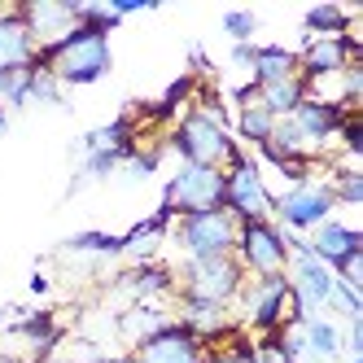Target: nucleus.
Listing matches in <instances>:
<instances>
[{
  "mask_svg": "<svg viewBox=\"0 0 363 363\" xmlns=\"http://www.w3.org/2000/svg\"><path fill=\"white\" fill-rule=\"evenodd\" d=\"M328 193H333V201H337V206H363V175H359V171H342V175H333Z\"/></svg>",
  "mask_w": 363,
  "mask_h": 363,
  "instance_id": "nucleus-26",
  "label": "nucleus"
},
{
  "mask_svg": "<svg viewBox=\"0 0 363 363\" xmlns=\"http://www.w3.org/2000/svg\"><path fill=\"white\" fill-rule=\"evenodd\" d=\"M346 114H350V106H342V101H324V96H302V106L289 114L294 118V127L302 132V140L311 145V153H315L320 145H328L337 132H342V123H346Z\"/></svg>",
  "mask_w": 363,
  "mask_h": 363,
  "instance_id": "nucleus-13",
  "label": "nucleus"
},
{
  "mask_svg": "<svg viewBox=\"0 0 363 363\" xmlns=\"http://www.w3.org/2000/svg\"><path fill=\"white\" fill-rule=\"evenodd\" d=\"M179 284H184V298L189 302H211V306H223L237 302L241 289H245V272L232 254H219V258H184L179 267Z\"/></svg>",
  "mask_w": 363,
  "mask_h": 363,
  "instance_id": "nucleus-4",
  "label": "nucleus"
},
{
  "mask_svg": "<svg viewBox=\"0 0 363 363\" xmlns=\"http://www.w3.org/2000/svg\"><path fill=\"white\" fill-rule=\"evenodd\" d=\"M132 363H206V342L193 337L179 320H171L162 333L145 337V342L136 346Z\"/></svg>",
  "mask_w": 363,
  "mask_h": 363,
  "instance_id": "nucleus-11",
  "label": "nucleus"
},
{
  "mask_svg": "<svg viewBox=\"0 0 363 363\" xmlns=\"http://www.w3.org/2000/svg\"><path fill=\"white\" fill-rule=\"evenodd\" d=\"M272 127H276V118L254 101V88H245L241 92V110H237V132H241V140H250V145L263 149L272 140Z\"/></svg>",
  "mask_w": 363,
  "mask_h": 363,
  "instance_id": "nucleus-19",
  "label": "nucleus"
},
{
  "mask_svg": "<svg viewBox=\"0 0 363 363\" xmlns=\"http://www.w3.org/2000/svg\"><path fill=\"white\" fill-rule=\"evenodd\" d=\"M110 9L118 18H132V13H149L153 5H149V0H110Z\"/></svg>",
  "mask_w": 363,
  "mask_h": 363,
  "instance_id": "nucleus-29",
  "label": "nucleus"
},
{
  "mask_svg": "<svg viewBox=\"0 0 363 363\" xmlns=\"http://www.w3.org/2000/svg\"><path fill=\"white\" fill-rule=\"evenodd\" d=\"M302 333V346H306V359H315V363H328V359H342V324H337L333 315H311L298 324Z\"/></svg>",
  "mask_w": 363,
  "mask_h": 363,
  "instance_id": "nucleus-17",
  "label": "nucleus"
},
{
  "mask_svg": "<svg viewBox=\"0 0 363 363\" xmlns=\"http://www.w3.org/2000/svg\"><path fill=\"white\" fill-rule=\"evenodd\" d=\"M359 57V40L354 35H328V40H306L302 53H298V79L306 84H320V79H337L346 66H354Z\"/></svg>",
  "mask_w": 363,
  "mask_h": 363,
  "instance_id": "nucleus-10",
  "label": "nucleus"
},
{
  "mask_svg": "<svg viewBox=\"0 0 363 363\" xmlns=\"http://www.w3.org/2000/svg\"><path fill=\"white\" fill-rule=\"evenodd\" d=\"M333 193L328 184H315V179H302L289 193H280L272 206V223L289 237H302V232H315L324 219H333Z\"/></svg>",
  "mask_w": 363,
  "mask_h": 363,
  "instance_id": "nucleus-8",
  "label": "nucleus"
},
{
  "mask_svg": "<svg viewBox=\"0 0 363 363\" xmlns=\"http://www.w3.org/2000/svg\"><path fill=\"white\" fill-rule=\"evenodd\" d=\"M206 363H254V346L232 342V346H223V350H215V354H206Z\"/></svg>",
  "mask_w": 363,
  "mask_h": 363,
  "instance_id": "nucleus-28",
  "label": "nucleus"
},
{
  "mask_svg": "<svg viewBox=\"0 0 363 363\" xmlns=\"http://www.w3.org/2000/svg\"><path fill=\"white\" fill-rule=\"evenodd\" d=\"M250 62H254V44H232V66L250 70Z\"/></svg>",
  "mask_w": 363,
  "mask_h": 363,
  "instance_id": "nucleus-30",
  "label": "nucleus"
},
{
  "mask_svg": "<svg viewBox=\"0 0 363 363\" xmlns=\"http://www.w3.org/2000/svg\"><path fill=\"white\" fill-rule=\"evenodd\" d=\"M302 22H306L311 40H328V35H350L354 13L342 9V5H315V9H306V13H302Z\"/></svg>",
  "mask_w": 363,
  "mask_h": 363,
  "instance_id": "nucleus-20",
  "label": "nucleus"
},
{
  "mask_svg": "<svg viewBox=\"0 0 363 363\" xmlns=\"http://www.w3.org/2000/svg\"><path fill=\"white\" fill-rule=\"evenodd\" d=\"M171 237L184 250V258H219V254H232V245H237V219L223 206L219 211H197V215L175 219Z\"/></svg>",
  "mask_w": 363,
  "mask_h": 363,
  "instance_id": "nucleus-7",
  "label": "nucleus"
},
{
  "mask_svg": "<svg viewBox=\"0 0 363 363\" xmlns=\"http://www.w3.org/2000/svg\"><path fill=\"white\" fill-rule=\"evenodd\" d=\"M306 245H311V254H315L324 267H333V272H342L350 258L363 254L359 228H350V223H342V219H324V223L306 237Z\"/></svg>",
  "mask_w": 363,
  "mask_h": 363,
  "instance_id": "nucleus-14",
  "label": "nucleus"
},
{
  "mask_svg": "<svg viewBox=\"0 0 363 363\" xmlns=\"http://www.w3.org/2000/svg\"><path fill=\"white\" fill-rule=\"evenodd\" d=\"M162 206L175 219L197 215V211H219L223 206V171L219 167L179 162V171L167 179V189H162Z\"/></svg>",
  "mask_w": 363,
  "mask_h": 363,
  "instance_id": "nucleus-6",
  "label": "nucleus"
},
{
  "mask_svg": "<svg viewBox=\"0 0 363 363\" xmlns=\"http://www.w3.org/2000/svg\"><path fill=\"white\" fill-rule=\"evenodd\" d=\"M254 363H294V359H289V350H284V342H280V333L263 337V342L254 346Z\"/></svg>",
  "mask_w": 363,
  "mask_h": 363,
  "instance_id": "nucleus-27",
  "label": "nucleus"
},
{
  "mask_svg": "<svg viewBox=\"0 0 363 363\" xmlns=\"http://www.w3.org/2000/svg\"><path fill=\"white\" fill-rule=\"evenodd\" d=\"M31 62H35V40L27 22L18 18V9H0V74L27 70Z\"/></svg>",
  "mask_w": 363,
  "mask_h": 363,
  "instance_id": "nucleus-15",
  "label": "nucleus"
},
{
  "mask_svg": "<svg viewBox=\"0 0 363 363\" xmlns=\"http://www.w3.org/2000/svg\"><path fill=\"white\" fill-rule=\"evenodd\" d=\"M127 289H132L136 298H158V294H167V289H175V276L167 272V267H158V263H140L132 276H127Z\"/></svg>",
  "mask_w": 363,
  "mask_h": 363,
  "instance_id": "nucleus-21",
  "label": "nucleus"
},
{
  "mask_svg": "<svg viewBox=\"0 0 363 363\" xmlns=\"http://www.w3.org/2000/svg\"><path fill=\"white\" fill-rule=\"evenodd\" d=\"M298 74V53L284 44H254V62H250V84L263 88V84H280V79H294Z\"/></svg>",
  "mask_w": 363,
  "mask_h": 363,
  "instance_id": "nucleus-16",
  "label": "nucleus"
},
{
  "mask_svg": "<svg viewBox=\"0 0 363 363\" xmlns=\"http://www.w3.org/2000/svg\"><path fill=\"white\" fill-rule=\"evenodd\" d=\"M18 18L27 22V31L35 40V53L53 48L57 40H66L79 22H74V0H31V5H18Z\"/></svg>",
  "mask_w": 363,
  "mask_h": 363,
  "instance_id": "nucleus-12",
  "label": "nucleus"
},
{
  "mask_svg": "<svg viewBox=\"0 0 363 363\" xmlns=\"http://www.w3.org/2000/svg\"><path fill=\"white\" fill-rule=\"evenodd\" d=\"M232 258L241 263L245 276H280L289 267V237L272 223V219H254V223H237V245Z\"/></svg>",
  "mask_w": 363,
  "mask_h": 363,
  "instance_id": "nucleus-5",
  "label": "nucleus"
},
{
  "mask_svg": "<svg viewBox=\"0 0 363 363\" xmlns=\"http://www.w3.org/2000/svg\"><path fill=\"white\" fill-rule=\"evenodd\" d=\"M158 162H162V149H132L118 171L132 179V184H140V179H149L153 171H158Z\"/></svg>",
  "mask_w": 363,
  "mask_h": 363,
  "instance_id": "nucleus-25",
  "label": "nucleus"
},
{
  "mask_svg": "<svg viewBox=\"0 0 363 363\" xmlns=\"http://www.w3.org/2000/svg\"><path fill=\"white\" fill-rule=\"evenodd\" d=\"M241 298H245V320L254 333L272 337L280 328H289V276L284 272L280 276H254L241 289Z\"/></svg>",
  "mask_w": 363,
  "mask_h": 363,
  "instance_id": "nucleus-9",
  "label": "nucleus"
},
{
  "mask_svg": "<svg viewBox=\"0 0 363 363\" xmlns=\"http://www.w3.org/2000/svg\"><path fill=\"white\" fill-rule=\"evenodd\" d=\"M250 88H254V84H250ZM302 96H306V84L298 79V74H294V79H280V84L254 88V101H258V106H263L272 118H289V114L302 106Z\"/></svg>",
  "mask_w": 363,
  "mask_h": 363,
  "instance_id": "nucleus-18",
  "label": "nucleus"
},
{
  "mask_svg": "<svg viewBox=\"0 0 363 363\" xmlns=\"http://www.w3.org/2000/svg\"><path fill=\"white\" fill-rule=\"evenodd\" d=\"M62 92L66 88L53 79V70L31 62V84H27V101H31V106H62Z\"/></svg>",
  "mask_w": 363,
  "mask_h": 363,
  "instance_id": "nucleus-23",
  "label": "nucleus"
},
{
  "mask_svg": "<svg viewBox=\"0 0 363 363\" xmlns=\"http://www.w3.org/2000/svg\"><path fill=\"white\" fill-rule=\"evenodd\" d=\"M223 35L232 44H254V35H258V13L254 9H228L223 13Z\"/></svg>",
  "mask_w": 363,
  "mask_h": 363,
  "instance_id": "nucleus-24",
  "label": "nucleus"
},
{
  "mask_svg": "<svg viewBox=\"0 0 363 363\" xmlns=\"http://www.w3.org/2000/svg\"><path fill=\"white\" fill-rule=\"evenodd\" d=\"M272 189L263 179V167H258L250 153H232V162L223 167V211L237 223H254V219H272Z\"/></svg>",
  "mask_w": 363,
  "mask_h": 363,
  "instance_id": "nucleus-3",
  "label": "nucleus"
},
{
  "mask_svg": "<svg viewBox=\"0 0 363 363\" xmlns=\"http://www.w3.org/2000/svg\"><path fill=\"white\" fill-rule=\"evenodd\" d=\"M171 149L179 153V162H193V167H228L232 153H237V140H232L228 123L219 118V110L211 106H193L184 118L175 123V136Z\"/></svg>",
  "mask_w": 363,
  "mask_h": 363,
  "instance_id": "nucleus-2",
  "label": "nucleus"
},
{
  "mask_svg": "<svg viewBox=\"0 0 363 363\" xmlns=\"http://www.w3.org/2000/svg\"><path fill=\"white\" fill-rule=\"evenodd\" d=\"M70 254H96V258H118L123 254V237H110V232H74L66 237Z\"/></svg>",
  "mask_w": 363,
  "mask_h": 363,
  "instance_id": "nucleus-22",
  "label": "nucleus"
},
{
  "mask_svg": "<svg viewBox=\"0 0 363 363\" xmlns=\"http://www.w3.org/2000/svg\"><path fill=\"white\" fill-rule=\"evenodd\" d=\"M40 66L53 70V79L62 88H88L96 79H106L110 66H114V48H110V35L96 31V27H74L66 40H57L53 48L35 53Z\"/></svg>",
  "mask_w": 363,
  "mask_h": 363,
  "instance_id": "nucleus-1",
  "label": "nucleus"
}]
</instances>
